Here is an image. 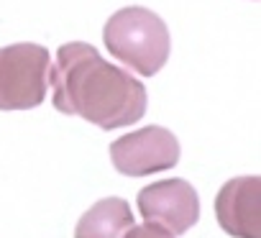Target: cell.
<instances>
[{
  "label": "cell",
  "instance_id": "52a82bcc",
  "mask_svg": "<svg viewBox=\"0 0 261 238\" xmlns=\"http://www.w3.org/2000/svg\"><path fill=\"white\" fill-rule=\"evenodd\" d=\"M130 225H134L130 205L123 197H105L80 218L74 238H123Z\"/></svg>",
  "mask_w": 261,
  "mask_h": 238
},
{
  "label": "cell",
  "instance_id": "277c9868",
  "mask_svg": "<svg viewBox=\"0 0 261 238\" xmlns=\"http://www.w3.org/2000/svg\"><path fill=\"white\" fill-rule=\"evenodd\" d=\"M113 167L125 177H146L179 162V141L162 126H146L110 144Z\"/></svg>",
  "mask_w": 261,
  "mask_h": 238
},
{
  "label": "cell",
  "instance_id": "ba28073f",
  "mask_svg": "<svg viewBox=\"0 0 261 238\" xmlns=\"http://www.w3.org/2000/svg\"><path fill=\"white\" fill-rule=\"evenodd\" d=\"M123 238H174L172 233H167L164 228H159V225H151V223H146V225H130L125 233H123Z\"/></svg>",
  "mask_w": 261,
  "mask_h": 238
},
{
  "label": "cell",
  "instance_id": "3957f363",
  "mask_svg": "<svg viewBox=\"0 0 261 238\" xmlns=\"http://www.w3.org/2000/svg\"><path fill=\"white\" fill-rule=\"evenodd\" d=\"M49 51L39 44L0 49V110H29L44 102L49 90Z\"/></svg>",
  "mask_w": 261,
  "mask_h": 238
},
{
  "label": "cell",
  "instance_id": "6da1fadb",
  "mask_svg": "<svg viewBox=\"0 0 261 238\" xmlns=\"http://www.w3.org/2000/svg\"><path fill=\"white\" fill-rule=\"evenodd\" d=\"M49 82L59 113L80 115L102 131L139 123L146 113V87L82 41L64 44L57 51Z\"/></svg>",
  "mask_w": 261,
  "mask_h": 238
},
{
  "label": "cell",
  "instance_id": "8992f818",
  "mask_svg": "<svg viewBox=\"0 0 261 238\" xmlns=\"http://www.w3.org/2000/svg\"><path fill=\"white\" fill-rule=\"evenodd\" d=\"M261 179H228L215 197V215L220 228L236 238H261Z\"/></svg>",
  "mask_w": 261,
  "mask_h": 238
},
{
  "label": "cell",
  "instance_id": "7a4b0ae2",
  "mask_svg": "<svg viewBox=\"0 0 261 238\" xmlns=\"http://www.w3.org/2000/svg\"><path fill=\"white\" fill-rule=\"evenodd\" d=\"M102 41L118 62L141 77H154L167 64L172 49L167 23L154 11L141 6L113 13L102 29Z\"/></svg>",
  "mask_w": 261,
  "mask_h": 238
},
{
  "label": "cell",
  "instance_id": "5b68a950",
  "mask_svg": "<svg viewBox=\"0 0 261 238\" xmlns=\"http://www.w3.org/2000/svg\"><path fill=\"white\" fill-rule=\"evenodd\" d=\"M136 202L146 223L164 228L174 238L187 233L200 220V197L185 179H162L146 184Z\"/></svg>",
  "mask_w": 261,
  "mask_h": 238
}]
</instances>
